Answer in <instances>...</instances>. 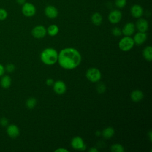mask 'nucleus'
<instances>
[{"mask_svg":"<svg viewBox=\"0 0 152 152\" xmlns=\"http://www.w3.org/2000/svg\"><path fill=\"white\" fill-rule=\"evenodd\" d=\"M80 53L73 48H66L62 49L58 53V62L59 65L65 69L76 68L81 63Z\"/></svg>","mask_w":152,"mask_h":152,"instance_id":"f257e3e1","label":"nucleus"},{"mask_svg":"<svg viewBox=\"0 0 152 152\" xmlns=\"http://www.w3.org/2000/svg\"><path fill=\"white\" fill-rule=\"evenodd\" d=\"M58 53L53 48H48L45 49L40 54L42 62L47 65H52L58 61Z\"/></svg>","mask_w":152,"mask_h":152,"instance_id":"f03ea898","label":"nucleus"},{"mask_svg":"<svg viewBox=\"0 0 152 152\" xmlns=\"http://www.w3.org/2000/svg\"><path fill=\"white\" fill-rule=\"evenodd\" d=\"M134 45V42L133 39L130 36H125L122 38L119 43L118 46L119 49L124 52H127L130 50Z\"/></svg>","mask_w":152,"mask_h":152,"instance_id":"7ed1b4c3","label":"nucleus"},{"mask_svg":"<svg viewBox=\"0 0 152 152\" xmlns=\"http://www.w3.org/2000/svg\"><path fill=\"white\" fill-rule=\"evenodd\" d=\"M86 76L90 81L92 83H96L100 80L102 77V74L99 69L96 68H90L87 71Z\"/></svg>","mask_w":152,"mask_h":152,"instance_id":"20e7f679","label":"nucleus"},{"mask_svg":"<svg viewBox=\"0 0 152 152\" xmlns=\"http://www.w3.org/2000/svg\"><path fill=\"white\" fill-rule=\"evenodd\" d=\"M23 14L27 17H31L34 16L36 12V8L34 5L31 2H26L21 8Z\"/></svg>","mask_w":152,"mask_h":152,"instance_id":"39448f33","label":"nucleus"},{"mask_svg":"<svg viewBox=\"0 0 152 152\" xmlns=\"http://www.w3.org/2000/svg\"><path fill=\"white\" fill-rule=\"evenodd\" d=\"M47 33L46 28L42 25H38L33 28L31 30L32 36L36 39L43 38Z\"/></svg>","mask_w":152,"mask_h":152,"instance_id":"423d86ee","label":"nucleus"},{"mask_svg":"<svg viewBox=\"0 0 152 152\" xmlns=\"http://www.w3.org/2000/svg\"><path fill=\"white\" fill-rule=\"evenodd\" d=\"M72 147L77 150H84L86 148V145L84 144L83 138L79 136L74 137L71 142Z\"/></svg>","mask_w":152,"mask_h":152,"instance_id":"0eeeda50","label":"nucleus"},{"mask_svg":"<svg viewBox=\"0 0 152 152\" xmlns=\"http://www.w3.org/2000/svg\"><path fill=\"white\" fill-rule=\"evenodd\" d=\"M122 14L120 10H113L111 11L108 15V20L112 24H117L122 19Z\"/></svg>","mask_w":152,"mask_h":152,"instance_id":"6e6552de","label":"nucleus"},{"mask_svg":"<svg viewBox=\"0 0 152 152\" xmlns=\"http://www.w3.org/2000/svg\"><path fill=\"white\" fill-rule=\"evenodd\" d=\"M6 132L7 135L12 139L17 138L20 135V129L15 124H10L7 126Z\"/></svg>","mask_w":152,"mask_h":152,"instance_id":"1a4fd4ad","label":"nucleus"},{"mask_svg":"<svg viewBox=\"0 0 152 152\" xmlns=\"http://www.w3.org/2000/svg\"><path fill=\"white\" fill-rule=\"evenodd\" d=\"M53 88L56 94L61 95L65 93L66 90V86L64 81L61 80H58L53 83Z\"/></svg>","mask_w":152,"mask_h":152,"instance_id":"9d476101","label":"nucleus"},{"mask_svg":"<svg viewBox=\"0 0 152 152\" xmlns=\"http://www.w3.org/2000/svg\"><path fill=\"white\" fill-rule=\"evenodd\" d=\"M45 15L50 19L55 18L58 15V11L57 8L53 5H48L45 8Z\"/></svg>","mask_w":152,"mask_h":152,"instance_id":"9b49d317","label":"nucleus"},{"mask_svg":"<svg viewBox=\"0 0 152 152\" xmlns=\"http://www.w3.org/2000/svg\"><path fill=\"white\" fill-rule=\"evenodd\" d=\"M130 12L133 17L135 18H139L142 17L144 10L142 7L140 5L134 4L131 6L130 9Z\"/></svg>","mask_w":152,"mask_h":152,"instance_id":"f8f14e48","label":"nucleus"},{"mask_svg":"<svg viewBox=\"0 0 152 152\" xmlns=\"http://www.w3.org/2000/svg\"><path fill=\"white\" fill-rule=\"evenodd\" d=\"M135 27L140 32H146L148 29V22L147 20L139 18L135 24Z\"/></svg>","mask_w":152,"mask_h":152,"instance_id":"ddd939ff","label":"nucleus"},{"mask_svg":"<svg viewBox=\"0 0 152 152\" xmlns=\"http://www.w3.org/2000/svg\"><path fill=\"white\" fill-rule=\"evenodd\" d=\"M135 26L133 23L129 22L126 23L122 29V33L125 36H131L135 31Z\"/></svg>","mask_w":152,"mask_h":152,"instance_id":"4468645a","label":"nucleus"},{"mask_svg":"<svg viewBox=\"0 0 152 152\" xmlns=\"http://www.w3.org/2000/svg\"><path fill=\"white\" fill-rule=\"evenodd\" d=\"M147 34L145 32H140L138 31L136 33L133 38V40L134 42V44L137 45H142L147 39Z\"/></svg>","mask_w":152,"mask_h":152,"instance_id":"2eb2a0df","label":"nucleus"},{"mask_svg":"<svg viewBox=\"0 0 152 152\" xmlns=\"http://www.w3.org/2000/svg\"><path fill=\"white\" fill-rule=\"evenodd\" d=\"M12 83L11 78L8 75H3L1 77L0 80V86L2 88L7 89L8 88Z\"/></svg>","mask_w":152,"mask_h":152,"instance_id":"dca6fc26","label":"nucleus"},{"mask_svg":"<svg viewBox=\"0 0 152 152\" xmlns=\"http://www.w3.org/2000/svg\"><path fill=\"white\" fill-rule=\"evenodd\" d=\"M131 99L133 102H138L141 101L143 97H144V94L140 90H135L134 91H132L131 93Z\"/></svg>","mask_w":152,"mask_h":152,"instance_id":"f3484780","label":"nucleus"},{"mask_svg":"<svg viewBox=\"0 0 152 152\" xmlns=\"http://www.w3.org/2000/svg\"><path fill=\"white\" fill-rule=\"evenodd\" d=\"M103 17L101 14L98 12H94L91 16V21L92 23L95 26H99L102 24Z\"/></svg>","mask_w":152,"mask_h":152,"instance_id":"a211bd4d","label":"nucleus"},{"mask_svg":"<svg viewBox=\"0 0 152 152\" xmlns=\"http://www.w3.org/2000/svg\"><path fill=\"white\" fill-rule=\"evenodd\" d=\"M142 55L145 60L151 62L152 59V48L151 46H146L142 50Z\"/></svg>","mask_w":152,"mask_h":152,"instance_id":"6ab92c4d","label":"nucleus"},{"mask_svg":"<svg viewBox=\"0 0 152 152\" xmlns=\"http://www.w3.org/2000/svg\"><path fill=\"white\" fill-rule=\"evenodd\" d=\"M115 134V130L112 127H107L103 130L102 134L103 137L106 139L112 138Z\"/></svg>","mask_w":152,"mask_h":152,"instance_id":"aec40b11","label":"nucleus"},{"mask_svg":"<svg viewBox=\"0 0 152 152\" xmlns=\"http://www.w3.org/2000/svg\"><path fill=\"white\" fill-rule=\"evenodd\" d=\"M48 34L50 36H56L59 32V27L56 24L50 25L46 29Z\"/></svg>","mask_w":152,"mask_h":152,"instance_id":"412c9836","label":"nucleus"},{"mask_svg":"<svg viewBox=\"0 0 152 152\" xmlns=\"http://www.w3.org/2000/svg\"><path fill=\"white\" fill-rule=\"evenodd\" d=\"M37 104V100L34 97L28 98L26 102V106L29 109H33Z\"/></svg>","mask_w":152,"mask_h":152,"instance_id":"4be33fe9","label":"nucleus"},{"mask_svg":"<svg viewBox=\"0 0 152 152\" xmlns=\"http://www.w3.org/2000/svg\"><path fill=\"white\" fill-rule=\"evenodd\" d=\"M111 151L113 152H124V147L120 144H114L111 146Z\"/></svg>","mask_w":152,"mask_h":152,"instance_id":"5701e85b","label":"nucleus"},{"mask_svg":"<svg viewBox=\"0 0 152 152\" xmlns=\"http://www.w3.org/2000/svg\"><path fill=\"white\" fill-rule=\"evenodd\" d=\"M115 5L117 8L119 9L123 8L126 5V0H115Z\"/></svg>","mask_w":152,"mask_h":152,"instance_id":"b1692460","label":"nucleus"},{"mask_svg":"<svg viewBox=\"0 0 152 152\" xmlns=\"http://www.w3.org/2000/svg\"><path fill=\"white\" fill-rule=\"evenodd\" d=\"M15 66L14 65V64H13L12 63L8 64L5 66V71H7L8 73L13 72L15 71Z\"/></svg>","mask_w":152,"mask_h":152,"instance_id":"393cba45","label":"nucleus"},{"mask_svg":"<svg viewBox=\"0 0 152 152\" xmlns=\"http://www.w3.org/2000/svg\"><path fill=\"white\" fill-rule=\"evenodd\" d=\"M8 17V12L7 10L0 8V21L5 20Z\"/></svg>","mask_w":152,"mask_h":152,"instance_id":"a878e982","label":"nucleus"},{"mask_svg":"<svg viewBox=\"0 0 152 152\" xmlns=\"http://www.w3.org/2000/svg\"><path fill=\"white\" fill-rule=\"evenodd\" d=\"M112 33L115 36H120L122 34V30L119 27H115L112 28Z\"/></svg>","mask_w":152,"mask_h":152,"instance_id":"bb28decb","label":"nucleus"},{"mask_svg":"<svg viewBox=\"0 0 152 152\" xmlns=\"http://www.w3.org/2000/svg\"><path fill=\"white\" fill-rule=\"evenodd\" d=\"M9 121L5 117H2L0 118V125L2 126H7L8 125Z\"/></svg>","mask_w":152,"mask_h":152,"instance_id":"cd10ccee","label":"nucleus"},{"mask_svg":"<svg viewBox=\"0 0 152 152\" xmlns=\"http://www.w3.org/2000/svg\"><path fill=\"white\" fill-rule=\"evenodd\" d=\"M97 90L99 93H102L105 91V86L103 84H100L98 85L97 87Z\"/></svg>","mask_w":152,"mask_h":152,"instance_id":"c85d7f7f","label":"nucleus"},{"mask_svg":"<svg viewBox=\"0 0 152 152\" xmlns=\"http://www.w3.org/2000/svg\"><path fill=\"white\" fill-rule=\"evenodd\" d=\"M5 71V66L2 64H0V77H1L3 75H4Z\"/></svg>","mask_w":152,"mask_h":152,"instance_id":"c756f323","label":"nucleus"},{"mask_svg":"<svg viewBox=\"0 0 152 152\" xmlns=\"http://www.w3.org/2000/svg\"><path fill=\"white\" fill-rule=\"evenodd\" d=\"M54 82H53V80L52 78H48L46 80V84L48 86H51L53 84Z\"/></svg>","mask_w":152,"mask_h":152,"instance_id":"7c9ffc66","label":"nucleus"},{"mask_svg":"<svg viewBox=\"0 0 152 152\" xmlns=\"http://www.w3.org/2000/svg\"><path fill=\"white\" fill-rule=\"evenodd\" d=\"M55 152H68L69 151L66 149V148H59L56 150H55Z\"/></svg>","mask_w":152,"mask_h":152,"instance_id":"2f4dec72","label":"nucleus"},{"mask_svg":"<svg viewBox=\"0 0 152 152\" xmlns=\"http://www.w3.org/2000/svg\"><path fill=\"white\" fill-rule=\"evenodd\" d=\"M16 2L18 4L23 5L26 2V0H16Z\"/></svg>","mask_w":152,"mask_h":152,"instance_id":"473e14b6","label":"nucleus"},{"mask_svg":"<svg viewBox=\"0 0 152 152\" xmlns=\"http://www.w3.org/2000/svg\"><path fill=\"white\" fill-rule=\"evenodd\" d=\"M90 152H98V150L95 147H91L89 149Z\"/></svg>","mask_w":152,"mask_h":152,"instance_id":"72a5a7b5","label":"nucleus"},{"mask_svg":"<svg viewBox=\"0 0 152 152\" xmlns=\"http://www.w3.org/2000/svg\"><path fill=\"white\" fill-rule=\"evenodd\" d=\"M148 137H149V138H150V140L151 141L152 140V133H151V131H150L148 133Z\"/></svg>","mask_w":152,"mask_h":152,"instance_id":"f704fd0d","label":"nucleus"},{"mask_svg":"<svg viewBox=\"0 0 152 152\" xmlns=\"http://www.w3.org/2000/svg\"><path fill=\"white\" fill-rule=\"evenodd\" d=\"M100 134H101V132H100V131H96V135L99 136V135H100Z\"/></svg>","mask_w":152,"mask_h":152,"instance_id":"c9c22d12","label":"nucleus"}]
</instances>
